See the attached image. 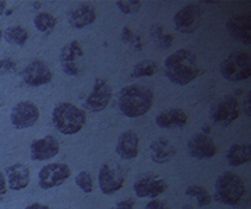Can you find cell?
Wrapping results in <instances>:
<instances>
[{"instance_id": "6da1fadb", "label": "cell", "mask_w": 251, "mask_h": 209, "mask_svg": "<svg viewBox=\"0 0 251 209\" xmlns=\"http://www.w3.org/2000/svg\"><path fill=\"white\" fill-rule=\"evenodd\" d=\"M200 74L197 55L188 49H179L165 59V75L173 84L187 85Z\"/></svg>"}, {"instance_id": "7a4b0ae2", "label": "cell", "mask_w": 251, "mask_h": 209, "mask_svg": "<svg viewBox=\"0 0 251 209\" xmlns=\"http://www.w3.org/2000/svg\"><path fill=\"white\" fill-rule=\"evenodd\" d=\"M153 92L151 88L131 84L122 88L117 99L119 110L125 115L126 117H140L145 113H148L152 108Z\"/></svg>"}, {"instance_id": "3957f363", "label": "cell", "mask_w": 251, "mask_h": 209, "mask_svg": "<svg viewBox=\"0 0 251 209\" xmlns=\"http://www.w3.org/2000/svg\"><path fill=\"white\" fill-rule=\"evenodd\" d=\"M215 200L229 207H240L247 201L250 202L243 179L232 172L222 173L216 179Z\"/></svg>"}, {"instance_id": "277c9868", "label": "cell", "mask_w": 251, "mask_h": 209, "mask_svg": "<svg viewBox=\"0 0 251 209\" xmlns=\"http://www.w3.org/2000/svg\"><path fill=\"white\" fill-rule=\"evenodd\" d=\"M52 121L59 133L64 136H73L84 128L87 123V113L70 102H62L54 106Z\"/></svg>"}, {"instance_id": "5b68a950", "label": "cell", "mask_w": 251, "mask_h": 209, "mask_svg": "<svg viewBox=\"0 0 251 209\" xmlns=\"http://www.w3.org/2000/svg\"><path fill=\"white\" fill-rule=\"evenodd\" d=\"M221 74L229 81H243L251 75V57L242 50H234L221 63Z\"/></svg>"}, {"instance_id": "8992f818", "label": "cell", "mask_w": 251, "mask_h": 209, "mask_svg": "<svg viewBox=\"0 0 251 209\" xmlns=\"http://www.w3.org/2000/svg\"><path fill=\"white\" fill-rule=\"evenodd\" d=\"M240 115V106L239 100L233 95H225L221 100H218L215 105L209 110V117L211 120L219 124L222 127H227L237 120Z\"/></svg>"}, {"instance_id": "52a82bcc", "label": "cell", "mask_w": 251, "mask_h": 209, "mask_svg": "<svg viewBox=\"0 0 251 209\" xmlns=\"http://www.w3.org/2000/svg\"><path fill=\"white\" fill-rule=\"evenodd\" d=\"M72 176V169L66 163H49L38 173V184L42 190H50L62 186Z\"/></svg>"}, {"instance_id": "ba28073f", "label": "cell", "mask_w": 251, "mask_h": 209, "mask_svg": "<svg viewBox=\"0 0 251 209\" xmlns=\"http://www.w3.org/2000/svg\"><path fill=\"white\" fill-rule=\"evenodd\" d=\"M39 120V109L34 102L23 100L11 109L10 121L16 130H25L32 127Z\"/></svg>"}, {"instance_id": "9c48e42d", "label": "cell", "mask_w": 251, "mask_h": 209, "mask_svg": "<svg viewBox=\"0 0 251 209\" xmlns=\"http://www.w3.org/2000/svg\"><path fill=\"white\" fill-rule=\"evenodd\" d=\"M202 19V10L197 4H187L175 14V27L181 34H193L197 31Z\"/></svg>"}, {"instance_id": "30bf717a", "label": "cell", "mask_w": 251, "mask_h": 209, "mask_svg": "<svg viewBox=\"0 0 251 209\" xmlns=\"http://www.w3.org/2000/svg\"><path fill=\"white\" fill-rule=\"evenodd\" d=\"M21 78L29 87H42L52 81L53 73L42 59H34L23 70Z\"/></svg>"}, {"instance_id": "8fae6325", "label": "cell", "mask_w": 251, "mask_h": 209, "mask_svg": "<svg viewBox=\"0 0 251 209\" xmlns=\"http://www.w3.org/2000/svg\"><path fill=\"white\" fill-rule=\"evenodd\" d=\"M166 190L168 183L153 173H147L134 182V192L140 198H156Z\"/></svg>"}, {"instance_id": "7c38bea8", "label": "cell", "mask_w": 251, "mask_h": 209, "mask_svg": "<svg viewBox=\"0 0 251 209\" xmlns=\"http://www.w3.org/2000/svg\"><path fill=\"white\" fill-rule=\"evenodd\" d=\"M112 88L108 82L105 80H95L94 88L91 93L87 96V99L84 102V108L90 112H102L103 109H106V106L109 105V102L112 99Z\"/></svg>"}, {"instance_id": "4fadbf2b", "label": "cell", "mask_w": 251, "mask_h": 209, "mask_svg": "<svg viewBox=\"0 0 251 209\" xmlns=\"http://www.w3.org/2000/svg\"><path fill=\"white\" fill-rule=\"evenodd\" d=\"M98 183L99 188L103 194H113L119 191L123 184H125V173L123 170L116 166V167H112L108 163H103L99 169L98 174Z\"/></svg>"}, {"instance_id": "5bb4252c", "label": "cell", "mask_w": 251, "mask_h": 209, "mask_svg": "<svg viewBox=\"0 0 251 209\" xmlns=\"http://www.w3.org/2000/svg\"><path fill=\"white\" fill-rule=\"evenodd\" d=\"M84 56V50L81 47L78 41H70L69 44L63 46L59 55V62L62 66V70L64 74L75 77L80 74V67L77 66V59Z\"/></svg>"}, {"instance_id": "9a60e30c", "label": "cell", "mask_w": 251, "mask_h": 209, "mask_svg": "<svg viewBox=\"0 0 251 209\" xmlns=\"http://www.w3.org/2000/svg\"><path fill=\"white\" fill-rule=\"evenodd\" d=\"M187 148L190 156L196 159H211L218 152L214 139L209 137V134L204 133H198L191 137L188 139Z\"/></svg>"}, {"instance_id": "2e32d148", "label": "cell", "mask_w": 251, "mask_h": 209, "mask_svg": "<svg viewBox=\"0 0 251 209\" xmlns=\"http://www.w3.org/2000/svg\"><path fill=\"white\" fill-rule=\"evenodd\" d=\"M60 152V144L53 136H45L35 139L29 146L32 161H49Z\"/></svg>"}, {"instance_id": "e0dca14e", "label": "cell", "mask_w": 251, "mask_h": 209, "mask_svg": "<svg viewBox=\"0 0 251 209\" xmlns=\"http://www.w3.org/2000/svg\"><path fill=\"white\" fill-rule=\"evenodd\" d=\"M226 28L229 34L244 45L251 44V19L250 14L240 13L234 14L226 21Z\"/></svg>"}, {"instance_id": "ac0fdd59", "label": "cell", "mask_w": 251, "mask_h": 209, "mask_svg": "<svg viewBox=\"0 0 251 209\" xmlns=\"http://www.w3.org/2000/svg\"><path fill=\"white\" fill-rule=\"evenodd\" d=\"M4 173L7 177V187L13 191H21L27 188L28 184L31 182V173L28 166L24 163H14L7 166L4 169Z\"/></svg>"}, {"instance_id": "d6986e66", "label": "cell", "mask_w": 251, "mask_h": 209, "mask_svg": "<svg viewBox=\"0 0 251 209\" xmlns=\"http://www.w3.org/2000/svg\"><path fill=\"white\" fill-rule=\"evenodd\" d=\"M116 154L126 161L134 159L140 154V138L134 131L127 130L122 133L116 142Z\"/></svg>"}, {"instance_id": "ffe728a7", "label": "cell", "mask_w": 251, "mask_h": 209, "mask_svg": "<svg viewBox=\"0 0 251 209\" xmlns=\"http://www.w3.org/2000/svg\"><path fill=\"white\" fill-rule=\"evenodd\" d=\"M97 20V10L88 3L78 4L67 13V21L73 28L81 29L87 25H91Z\"/></svg>"}, {"instance_id": "44dd1931", "label": "cell", "mask_w": 251, "mask_h": 209, "mask_svg": "<svg viewBox=\"0 0 251 209\" xmlns=\"http://www.w3.org/2000/svg\"><path fill=\"white\" fill-rule=\"evenodd\" d=\"M188 121L187 113L184 110L177 109H169L165 110L159 113L156 118H155V123L159 128H172V127H179L183 128Z\"/></svg>"}, {"instance_id": "7402d4cb", "label": "cell", "mask_w": 251, "mask_h": 209, "mask_svg": "<svg viewBox=\"0 0 251 209\" xmlns=\"http://www.w3.org/2000/svg\"><path fill=\"white\" fill-rule=\"evenodd\" d=\"M176 155V146L165 138H158L151 142V159L155 163L163 164L171 162Z\"/></svg>"}, {"instance_id": "603a6c76", "label": "cell", "mask_w": 251, "mask_h": 209, "mask_svg": "<svg viewBox=\"0 0 251 209\" xmlns=\"http://www.w3.org/2000/svg\"><path fill=\"white\" fill-rule=\"evenodd\" d=\"M251 159V146L250 144H234L229 148L226 154L227 163L233 167L249 163Z\"/></svg>"}, {"instance_id": "cb8c5ba5", "label": "cell", "mask_w": 251, "mask_h": 209, "mask_svg": "<svg viewBox=\"0 0 251 209\" xmlns=\"http://www.w3.org/2000/svg\"><path fill=\"white\" fill-rule=\"evenodd\" d=\"M3 37L11 45L24 46L28 41V31L21 25H13V27L6 28V31L3 32Z\"/></svg>"}, {"instance_id": "d4e9b609", "label": "cell", "mask_w": 251, "mask_h": 209, "mask_svg": "<svg viewBox=\"0 0 251 209\" xmlns=\"http://www.w3.org/2000/svg\"><path fill=\"white\" fill-rule=\"evenodd\" d=\"M57 24V19L53 14L48 13V11H41L38 13L34 19V25L38 31L44 32V34H50Z\"/></svg>"}, {"instance_id": "484cf974", "label": "cell", "mask_w": 251, "mask_h": 209, "mask_svg": "<svg viewBox=\"0 0 251 209\" xmlns=\"http://www.w3.org/2000/svg\"><path fill=\"white\" fill-rule=\"evenodd\" d=\"M186 195L188 197H196L198 201V205L200 207H208L209 204H211V195H209V192L202 187V186H198V184H191V186H188L187 188H186Z\"/></svg>"}, {"instance_id": "4316f807", "label": "cell", "mask_w": 251, "mask_h": 209, "mask_svg": "<svg viewBox=\"0 0 251 209\" xmlns=\"http://www.w3.org/2000/svg\"><path fill=\"white\" fill-rule=\"evenodd\" d=\"M158 71V64L153 60H143L137 63L133 69V77L141 78V77H151Z\"/></svg>"}, {"instance_id": "83f0119b", "label": "cell", "mask_w": 251, "mask_h": 209, "mask_svg": "<svg viewBox=\"0 0 251 209\" xmlns=\"http://www.w3.org/2000/svg\"><path fill=\"white\" fill-rule=\"evenodd\" d=\"M75 184L81 188V191H84L85 194H90L94 191V179L91 176V173L82 170L77 174L75 177Z\"/></svg>"}, {"instance_id": "f1b7e54d", "label": "cell", "mask_w": 251, "mask_h": 209, "mask_svg": "<svg viewBox=\"0 0 251 209\" xmlns=\"http://www.w3.org/2000/svg\"><path fill=\"white\" fill-rule=\"evenodd\" d=\"M152 37L156 39V44L159 47L163 49H168L173 45V37L168 35V34H163V29L162 27H153L152 28Z\"/></svg>"}, {"instance_id": "f546056e", "label": "cell", "mask_w": 251, "mask_h": 209, "mask_svg": "<svg viewBox=\"0 0 251 209\" xmlns=\"http://www.w3.org/2000/svg\"><path fill=\"white\" fill-rule=\"evenodd\" d=\"M116 6L123 14H131V13L140 11L141 1H137V0H119V1H116Z\"/></svg>"}, {"instance_id": "4dcf8cb0", "label": "cell", "mask_w": 251, "mask_h": 209, "mask_svg": "<svg viewBox=\"0 0 251 209\" xmlns=\"http://www.w3.org/2000/svg\"><path fill=\"white\" fill-rule=\"evenodd\" d=\"M122 39L125 41L126 44H130V45L134 46L137 50L143 49V42H141L140 37H137L128 27H125L122 29Z\"/></svg>"}, {"instance_id": "1f68e13d", "label": "cell", "mask_w": 251, "mask_h": 209, "mask_svg": "<svg viewBox=\"0 0 251 209\" xmlns=\"http://www.w3.org/2000/svg\"><path fill=\"white\" fill-rule=\"evenodd\" d=\"M17 71V64L13 59L6 57L0 60V73L1 74H11Z\"/></svg>"}, {"instance_id": "d6a6232c", "label": "cell", "mask_w": 251, "mask_h": 209, "mask_svg": "<svg viewBox=\"0 0 251 209\" xmlns=\"http://www.w3.org/2000/svg\"><path fill=\"white\" fill-rule=\"evenodd\" d=\"M145 209H171L163 201L161 200H152L150 201L147 205H145Z\"/></svg>"}, {"instance_id": "836d02e7", "label": "cell", "mask_w": 251, "mask_h": 209, "mask_svg": "<svg viewBox=\"0 0 251 209\" xmlns=\"http://www.w3.org/2000/svg\"><path fill=\"white\" fill-rule=\"evenodd\" d=\"M113 209H134V202L131 200H123L117 202Z\"/></svg>"}, {"instance_id": "e575fe53", "label": "cell", "mask_w": 251, "mask_h": 209, "mask_svg": "<svg viewBox=\"0 0 251 209\" xmlns=\"http://www.w3.org/2000/svg\"><path fill=\"white\" fill-rule=\"evenodd\" d=\"M7 192V183H6V177H4V173L0 172V200L6 195Z\"/></svg>"}, {"instance_id": "d590c367", "label": "cell", "mask_w": 251, "mask_h": 209, "mask_svg": "<svg viewBox=\"0 0 251 209\" xmlns=\"http://www.w3.org/2000/svg\"><path fill=\"white\" fill-rule=\"evenodd\" d=\"M250 98H251V92L247 93L246 99H244V105H243V109H244V115L250 117L251 115V108H250Z\"/></svg>"}, {"instance_id": "8d00e7d4", "label": "cell", "mask_w": 251, "mask_h": 209, "mask_svg": "<svg viewBox=\"0 0 251 209\" xmlns=\"http://www.w3.org/2000/svg\"><path fill=\"white\" fill-rule=\"evenodd\" d=\"M24 209H50L48 205H44V204H38V202H35V204H31V205H28V207H25Z\"/></svg>"}, {"instance_id": "74e56055", "label": "cell", "mask_w": 251, "mask_h": 209, "mask_svg": "<svg viewBox=\"0 0 251 209\" xmlns=\"http://www.w3.org/2000/svg\"><path fill=\"white\" fill-rule=\"evenodd\" d=\"M6 6H7V3L3 1V0H0V16H3V13H4V10H6Z\"/></svg>"}, {"instance_id": "f35d334b", "label": "cell", "mask_w": 251, "mask_h": 209, "mask_svg": "<svg viewBox=\"0 0 251 209\" xmlns=\"http://www.w3.org/2000/svg\"><path fill=\"white\" fill-rule=\"evenodd\" d=\"M34 7H35V9H39V7H41V3H34Z\"/></svg>"}, {"instance_id": "ab89813d", "label": "cell", "mask_w": 251, "mask_h": 209, "mask_svg": "<svg viewBox=\"0 0 251 209\" xmlns=\"http://www.w3.org/2000/svg\"><path fill=\"white\" fill-rule=\"evenodd\" d=\"M183 209H193L190 205H186V207H183Z\"/></svg>"}, {"instance_id": "60d3db41", "label": "cell", "mask_w": 251, "mask_h": 209, "mask_svg": "<svg viewBox=\"0 0 251 209\" xmlns=\"http://www.w3.org/2000/svg\"><path fill=\"white\" fill-rule=\"evenodd\" d=\"M1 37H3V31L0 29V39H1Z\"/></svg>"}]
</instances>
